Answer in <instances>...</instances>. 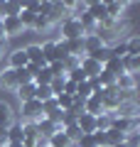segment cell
<instances>
[{
  "label": "cell",
  "instance_id": "1",
  "mask_svg": "<svg viewBox=\"0 0 140 147\" xmlns=\"http://www.w3.org/2000/svg\"><path fill=\"white\" fill-rule=\"evenodd\" d=\"M59 32H62V39H81L84 37V27L79 22V17L69 15L67 20L59 22Z\"/></svg>",
  "mask_w": 140,
  "mask_h": 147
},
{
  "label": "cell",
  "instance_id": "2",
  "mask_svg": "<svg viewBox=\"0 0 140 147\" xmlns=\"http://www.w3.org/2000/svg\"><path fill=\"white\" fill-rule=\"evenodd\" d=\"M20 113H22V123H37L39 118H44L42 115V103L39 100H25L22 103V108H20Z\"/></svg>",
  "mask_w": 140,
  "mask_h": 147
},
{
  "label": "cell",
  "instance_id": "3",
  "mask_svg": "<svg viewBox=\"0 0 140 147\" xmlns=\"http://www.w3.org/2000/svg\"><path fill=\"white\" fill-rule=\"evenodd\" d=\"M79 69L86 74V79H91V76H99V74L103 71V64L96 61L93 57H81V64H79Z\"/></svg>",
  "mask_w": 140,
  "mask_h": 147
},
{
  "label": "cell",
  "instance_id": "4",
  "mask_svg": "<svg viewBox=\"0 0 140 147\" xmlns=\"http://www.w3.org/2000/svg\"><path fill=\"white\" fill-rule=\"evenodd\" d=\"M116 118H138V103H135V98L130 100H120L118 108L113 110Z\"/></svg>",
  "mask_w": 140,
  "mask_h": 147
},
{
  "label": "cell",
  "instance_id": "5",
  "mask_svg": "<svg viewBox=\"0 0 140 147\" xmlns=\"http://www.w3.org/2000/svg\"><path fill=\"white\" fill-rule=\"evenodd\" d=\"M103 93V91H101ZM101 93H93V96H88L86 100H84V113H88V115H101V113H106L103 110V103H101Z\"/></svg>",
  "mask_w": 140,
  "mask_h": 147
},
{
  "label": "cell",
  "instance_id": "6",
  "mask_svg": "<svg viewBox=\"0 0 140 147\" xmlns=\"http://www.w3.org/2000/svg\"><path fill=\"white\" fill-rule=\"evenodd\" d=\"M3 30H5V37H17L25 32V27H22L17 15H10V17H3Z\"/></svg>",
  "mask_w": 140,
  "mask_h": 147
},
{
  "label": "cell",
  "instance_id": "7",
  "mask_svg": "<svg viewBox=\"0 0 140 147\" xmlns=\"http://www.w3.org/2000/svg\"><path fill=\"white\" fill-rule=\"evenodd\" d=\"M0 88H7V91H15L17 88L15 69H10V66H3V69H0Z\"/></svg>",
  "mask_w": 140,
  "mask_h": 147
},
{
  "label": "cell",
  "instance_id": "8",
  "mask_svg": "<svg viewBox=\"0 0 140 147\" xmlns=\"http://www.w3.org/2000/svg\"><path fill=\"white\" fill-rule=\"evenodd\" d=\"M106 44L101 42L99 34H86L84 37V57H93V54L99 52V49H103Z\"/></svg>",
  "mask_w": 140,
  "mask_h": 147
},
{
  "label": "cell",
  "instance_id": "9",
  "mask_svg": "<svg viewBox=\"0 0 140 147\" xmlns=\"http://www.w3.org/2000/svg\"><path fill=\"white\" fill-rule=\"evenodd\" d=\"M76 125H79V130H81V135H93V132H96V118L88 115V113H81V115L76 118Z\"/></svg>",
  "mask_w": 140,
  "mask_h": 147
},
{
  "label": "cell",
  "instance_id": "10",
  "mask_svg": "<svg viewBox=\"0 0 140 147\" xmlns=\"http://www.w3.org/2000/svg\"><path fill=\"white\" fill-rule=\"evenodd\" d=\"M27 54H25V49H12L10 54H7V66L10 69H25L27 66Z\"/></svg>",
  "mask_w": 140,
  "mask_h": 147
},
{
  "label": "cell",
  "instance_id": "11",
  "mask_svg": "<svg viewBox=\"0 0 140 147\" xmlns=\"http://www.w3.org/2000/svg\"><path fill=\"white\" fill-rule=\"evenodd\" d=\"M71 15L69 12V7H67V3H52V10H49V22H62V20H67V17Z\"/></svg>",
  "mask_w": 140,
  "mask_h": 147
},
{
  "label": "cell",
  "instance_id": "12",
  "mask_svg": "<svg viewBox=\"0 0 140 147\" xmlns=\"http://www.w3.org/2000/svg\"><path fill=\"white\" fill-rule=\"evenodd\" d=\"M35 125H37V132H39V137H42V140H49V137H52L54 132L59 130V127L54 125L52 120H47V118H39V120H37Z\"/></svg>",
  "mask_w": 140,
  "mask_h": 147
},
{
  "label": "cell",
  "instance_id": "13",
  "mask_svg": "<svg viewBox=\"0 0 140 147\" xmlns=\"http://www.w3.org/2000/svg\"><path fill=\"white\" fill-rule=\"evenodd\" d=\"M25 54H27V61H30V64H35V66H47L39 44H30V47H25Z\"/></svg>",
  "mask_w": 140,
  "mask_h": 147
},
{
  "label": "cell",
  "instance_id": "14",
  "mask_svg": "<svg viewBox=\"0 0 140 147\" xmlns=\"http://www.w3.org/2000/svg\"><path fill=\"white\" fill-rule=\"evenodd\" d=\"M86 12L93 17V20H96V25H101V22L108 17V12H106V3H88Z\"/></svg>",
  "mask_w": 140,
  "mask_h": 147
},
{
  "label": "cell",
  "instance_id": "15",
  "mask_svg": "<svg viewBox=\"0 0 140 147\" xmlns=\"http://www.w3.org/2000/svg\"><path fill=\"white\" fill-rule=\"evenodd\" d=\"M12 123H15V110H12V105L5 103V100H0V125L10 127Z\"/></svg>",
  "mask_w": 140,
  "mask_h": 147
},
{
  "label": "cell",
  "instance_id": "16",
  "mask_svg": "<svg viewBox=\"0 0 140 147\" xmlns=\"http://www.w3.org/2000/svg\"><path fill=\"white\" fill-rule=\"evenodd\" d=\"M116 88L125 91V93L135 91V76H133V74H120L118 79H116Z\"/></svg>",
  "mask_w": 140,
  "mask_h": 147
},
{
  "label": "cell",
  "instance_id": "17",
  "mask_svg": "<svg viewBox=\"0 0 140 147\" xmlns=\"http://www.w3.org/2000/svg\"><path fill=\"white\" fill-rule=\"evenodd\" d=\"M120 64H123V74H138L140 71V57H130V54H125L123 59H120Z\"/></svg>",
  "mask_w": 140,
  "mask_h": 147
},
{
  "label": "cell",
  "instance_id": "18",
  "mask_svg": "<svg viewBox=\"0 0 140 147\" xmlns=\"http://www.w3.org/2000/svg\"><path fill=\"white\" fill-rule=\"evenodd\" d=\"M125 7H128V3H118V0L106 3V12H108V17H113V20H120V17H123Z\"/></svg>",
  "mask_w": 140,
  "mask_h": 147
},
{
  "label": "cell",
  "instance_id": "19",
  "mask_svg": "<svg viewBox=\"0 0 140 147\" xmlns=\"http://www.w3.org/2000/svg\"><path fill=\"white\" fill-rule=\"evenodd\" d=\"M7 142L10 145H22V123H12L7 127Z\"/></svg>",
  "mask_w": 140,
  "mask_h": 147
},
{
  "label": "cell",
  "instance_id": "20",
  "mask_svg": "<svg viewBox=\"0 0 140 147\" xmlns=\"http://www.w3.org/2000/svg\"><path fill=\"white\" fill-rule=\"evenodd\" d=\"M17 98H20V103H25V100H35V91L37 86L35 84H25V86H17Z\"/></svg>",
  "mask_w": 140,
  "mask_h": 147
},
{
  "label": "cell",
  "instance_id": "21",
  "mask_svg": "<svg viewBox=\"0 0 140 147\" xmlns=\"http://www.w3.org/2000/svg\"><path fill=\"white\" fill-rule=\"evenodd\" d=\"M47 147H71V142L67 140V135H64V130L59 127L57 132H54L49 140H47Z\"/></svg>",
  "mask_w": 140,
  "mask_h": 147
},
{
  "label": "cell",
  "instance_id": "22",
  "mask_svg": "<svg viewBox=\"0 0 140 147\" xmlns=\"http://www.w3.org/2000/svg\"><path fill=\"white\" fill-rule=\"evenodd\" d=\"M79 22H81V27H84V37L86 34H96V20H93L88 12H84V15H79Z\"/></svg>",
  "mask_w": 140,
  "mask_h": 147
},
{
  "label": "cell",
  "instance_id": "23",
  "mask_svg": "<svg viewBox=\"0 0 140 147\" xmlns=\"http://www.w3.org/2000/svg\"><path fill=\"white\" fill-rule=\"evenodd\" d=\"M103 71H106V74H111V76H116V79H118L120 74H123V64H120V59L111 57L108 61L103 64Z\"/></svg>",
  "mask_w": 140,
  "mask_h": 147
},
{
  "label": "cell",
  "instance_id": "24",
  "mask_svg": "<svg viewBox=\"0 0 140 147\" xmlns=\"http://www.w3.org/2000/svg\"><path fill=\"white\" fill-rule=\"evenodd\" d=\"M113 113H101V115H96V130L99 132H106L111 127V123H113Z\"/></svg>",
  "mask_w": 140,
  "mask_h": 147
},
{
  "label": "cell",
  "instance_id": "25",
  "mask_svg": "<svg viewBox=\"0 0 140 147\" xmlns=\"http://www.w3.org/2000/svg\"><path fill=\"white\" fill-rule=\"evenodd\" d=\"M125 49H128L130 57H140V37L138 34H130L125 39Z\"/></svg>",
  "mask_w": 140,
  "mask_h": 147
},
{
  "label": "cell",
  "instance_id": "26",
  "mask_svg": "<svg viewBox=\"0 0 140 147\" xmlns=\"http://www.w3.org/2000/svg\"><path fill=\"white\" fill-rule=\"evenodd\" d=\"M64 84H67V76H54V79L49 81V88H52V93H54V96L64 93Z\"/></svg>",
  "mask_w": 140,
  "mask_h": 147
},
{
  "label": "cell",
  "instance_id": "27",
  "mask_svg": "<svg viewBox=\"0 0 140 147\" xmlns=\"http://www.w3.org/2000/svg\"><path fill=\"white\" fill-rule=\"evenodd\" d=\"M88 96H93V88L88 86V81H81V84H76V98L86 100Z\"/></svg>",
  "mask_w": 140,
  "mask_h": 147
},
{
  "label": "cell",
  "instance_id": "28",
  "mask_svg": "<svg viewBox=\"0 0 140 147\" xmlns=\"http://www.w3.org/2000/svg\"><path fill=\"white\" fill-rule=\"evenodd\" d=\"M35 98L39 100V103H44V100L54 98V93H52V88H49V86H37V91H35Z\"/></svg>",
  "mask_w": 140,
  "mask_h": 147
},
{
  "label": "cell",
  "instance_id": "29",
  "mask_svg": "<svg viewBox=\"0 0 140 147\" xmlns=\"http://www.w3.org/2000/svg\"><path fill=\"white\" fill-rule=\"evenodd\" d=\"M49 25H52V22H49V17H47V15H37V17H35V25H32V30L44 32V30H49Z\"/></svg>",
  "mask_w": 140,
  "mask_h": 147
},
{
  "label": "cell",
  "instance_id": "30",
  "mask_svg": "<svg viewBox=\"0 0 140 147\" xmlns=\"http://www.w3.org/2000/svg\"><path fill=\"white\" fill-rule=\"evenodd\" d=\"M54 98H57L59 110H69V108H71V100H74V96H69V93H59V96H54Z\"/></svg>",
  "mask_w": 140,
  "mask_h": 147
},
{
  "label": "cell",
  "instance_id": "31",
  "mask_svg": "<svg viewBox=\"0 0 140 147\" xmlns=\"http://www.w3.org/2000/svg\"><path fill=\"white\" fill-rule=\"evenodd\" d=\"M123 142H125L128 147H140V130H133V132H128Z\"/></svg>",
  "mask_w": 140,
  "mask_h": 147
},
{
  "label": "cell",
  "instance_id": "32",
  "mask_svg": "<svg viewBox=\"0 0 140 147\" xmlns=\"http://www.w3.org/2000/svg\"><path fill=\"white\" fill-rule=\"evenodd\" d=\"M15 76H17V86L32 84V76H30V74H27V69H15Z\"/></svg>",
  "mask_w": 140,
  "mask_h": 147
},
{
  "label": "cell",
  "instance_id": "33",
  "mask_svg": "<svg viewBox=\"0 0 140 147\" xmlns=\"http://www.w3.org/2000/svg\"><path fill=\"white\" fill-rule=\"evenodd\" d=\"M67 79L74 81V84H81V81H86V74L81 69H74V71H67Z\"/></svg>",
  "mask_w": 140,
  "mask_h": 147
},
{
  "label": "cell",
  "instance_id": "34",
  "mask_svg": "<svg viewBox=\"0 0 140 147\" xmlns=\"http://www.w3.org/2000/svg\"><path fill=\"white\" fill-rule=\"evenodd\" d=\"M79 64H81V57H67L64 59V71H74V69H79Z\"/></svg>",
  "mask_w": 140,
  "mask_h": 147
},
{
  "label": "cell",
  "instance_id": "35",
  "mask_svg": "<svg viewBox=\"0 0 140 147\" xmlns=\"http://www.w3.org/2000/svg\"><path fill=\"white\" fill-rule=\"evenodd\" d=\"M47 118V120H52L54 123V125H57V127H62V118H64V110H52V113H49V115H44Z\"/></svg>",
  "mask_w": 140,
  "mask_h": 147
},
{
  "label": "cell",
  "instance_id": "36",
  "mask_svg": "<svg viewBox=\"0 0 140 147\" xmlns=\"http://www.w3.org/2000/svg\"><path fill=\"white\" fill-rule=\"evenodd\" d=\"M59 105H57V98H49V100H44L42 103V115H49L52 110H57Z\"/></svg>",
  "mask_w": 140,
  "mask_h": 147
},
{
  "label": "cell",
  "instance_id": "37",
  "mask_svg": "<svg viewBox=\"0 0 140 147\" xmlns=\"http://www.w3.org/2000/svg\"><path fill=\"white\" fill-rule=\"evenodd\" d=\"M76 147H96V142H93V135H81L76 142Z\"/></svg>",
  "mask_w": 140,
  "mask_h": 147
},
{
  "label": "cell",
  "instance_id": "38",
  "mask_svg": "<svg viewBox=\"0 0 140 147\" xmlns=\"http://www.w3.org/2000/svg\"><path fill=\"white\" fill-rule=\"evenodd\" d=\"M64 93H69V96H76V84L67 79V84H64Z\"/></svg>",
  "mask_w": 140,
  "mask_h": 147
},
{
  "label": "cell",
  "instance_id": "39",
  "mask_svg": "<svg viewBox=\"0 0 140 147\" xmlns=\"http://www.w3.org/2000/svg\"><path fill=\"white\" fill-rule=\"evenodd\" d=\"M3 145H7V127L0 125V147H3Z\"/></svg>",
  "mask_w": 140,
  "mask_h": 147
},
{
  "label": "cell",
  "instance_id": "40",
  "mask_svg": "<svg viewBox=\"0 0 140 147\" xmlns=\"http://www.w3.org/2000/svg\"><path fill=\"white\" fill-rule=\"evenodd\" d=\"M5 52H7V39H0V59H3Z\"/></svg>",
  "mask_w": 140,
  "mask_h": 147
},
{
  "label": "cell",
  "instance_id": "41",
  "mask_svg": "<svg viewBox=\"0 0 140 147\" xmlns=\"http://www.w3.org/2000/svg\"><path fill=\"white\" fill-rule=\"evenodd\" d=\"M0 39H7V37H5V30H3V20H0Z\"/></svg>",
  "mask_w": 140,
  "mask_h": 147
},
{
  "label": "cell",
  "instance_id": "42",
  "mask_svg": "<svg viewBox=\"0 0 140 147\" xmlns=\"http://www.w3.org/2000/svg\"><path fill=\"white\" fill-rule=\"evenodd\" d=\"M113 147H128V145H125V142H118V145H113Z\"/></svg>",
  "mask_w": 140,
  "mask_h": 147
},
{
  "label": "cell",
  "instance_id": "43",
  "mask_svg": "<svg viewBox=\"0 0 140 147\" xmlns=\"http://www.w3.org/2000/svg\"><path fill=\"white\" fill-rule=\"evenodd\" d=\"M3 147H22V145H10V142H7V145H3Z\"/></svg>",
  "mask_w": 140,
  "mask_h": 147
},
{
  "label": "cell",
  "instance_id": "44",
  "mask_svg": "<svg viewBox=\"0 0 140 147\" xmlns=\"http://www.w3.org/2000/svg\"><path fill=\"white\" fill-rule=\"evenodd\" d=\"M0 20H3V17H0Z\"/></svg>",
  "mask_w": 140,
  "mask_h": 147
}]
</instances>
